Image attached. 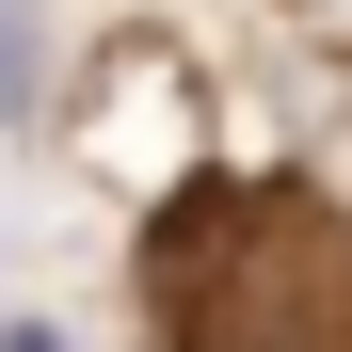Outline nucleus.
Wrapping results in <instances>:
<instances>
[]
</instances>
